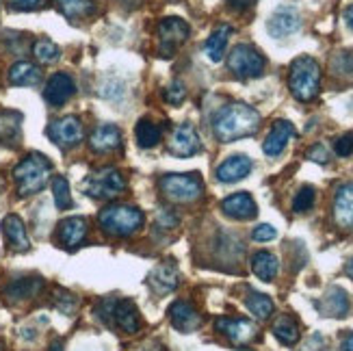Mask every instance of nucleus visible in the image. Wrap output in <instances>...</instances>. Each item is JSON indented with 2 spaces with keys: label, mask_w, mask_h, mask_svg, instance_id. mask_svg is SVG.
Returning a JSON list of instances; mask_svg holds the SVG:
<instances>
[{
  "label": "nucleus",
  "mask_w": 353,
  "mask_h": 351,
  "mask_svg": "<svg viewBox=\"0 0 353 351\" xmlns=\"http://www.w3.org/2000/svg\"><path fill=\"white\" fill-rule=\"evenodd\" d=\"M48 0H9V7L15 11H35L39 7H43Z\"/></svg>",
  "instance_id": "ea45409f"
},
{
  "label": "nucleus",
  "mask_w": 353,
  "mask_h": 351,
  "mask_svg": "<svg viewBox=\"0 0 353 351\" xmlns=\"http://www.w3.org/2000/svg\"><path fill=\"white\" fill-rule=\"evenodd\" d=\"M119 143H121V132L113 124L98 126L89 137V148L94 152H102V154L104 152H111V150L119 148Z\"/></svg>",
  "instance_id": "5701e85b"
},
{
  "label": "nucleus",
  "mask_w": 353,
  "mask_h": 351,
  "mask_svg": "<svg viewBox=\"0 0 353 351\" xmlns=\"http://www.w3.org/2000/svg\"><path fill=\"white\" fill-rule=\"evenodd\" d=\"M150 286L154 288L157 293H172L174 288L178 286V269L170 263H163L159 265L154 271H152V276H150Z\"/></svg>",
  "instance_id": "b1692460"
},
{
  "label": "nucleus",
  "mask_w": 353,
  "mask_h": 351,
  "mask_svg": "<svg viewBox=\"0 0 353 351\" xmlns=\"http://www.w3.org/2000/svg\"><path fill=\"white\" fill-rule=\"evenodd\" d=\"M52 193H54V204L59 210H68L72 206V195H70V182L63 176H57L52 180Z\"/></svg>",
  "instance_id": "c9c22d12"
},
{
  "label": "nucleus",
  "mask_w": 353,
  "mask_h": 351,
  "mask_svg": "<svg viewBox=\"0 0 353 351\" xmlns=\"http://www.w3.org/2000/svg\"><path fill=\"white\" fill-rule=\"evenodd\" d=\"M236 351H250V349H236Z\"/></svg>",
  "instance_id": "8fccbe9b"
},
{
  "label": "nucleus",
  "mask_w": 353,
  "mask_h": 351,
  "mask_svg": "<svg viewBox=\"0 0 353 351\" xmlns=\"http://www.w3.org/2000/svg\"><path fill=\"white\" fill-rule=\"evenodd\" d=\"M221 210L228 217L239 219V221H248L258 215V206L250 193H234V195L225 197L221 202Z\"/></svg>",
  "instance_id": "f8f14e48"
},
{
  "label": "nucleus",
  "mask_w": 353,
  "mask_h": 351,
  "mask_svg": "<svg viewBox=\"0 0 353 351\" xmlns=\"http://www.w3.org/2000/svg\"><path fill=\"white\" fill-rule=\"evenodd\" d=\"M83 124L79 117L68 115V117H61L54 119L52 124L48 126V137L59 146V148H74L83 141Z\"/></svg>",
  "instance_id": "1a4fd4ad"
},
{
  "label": "nucleus",
  "mask_w": 353,
  "mask_h": 351,
  "mask_svg": "<svg viewBox=\"0 0 353 351\" xmlns=\"http://www.w3.org/2000/svg\"><path fill=\"white\" fill-rule=\"evenodd\" d=\"M345 271H347V276H349V278H353V258H351V261L347 263Z\"/></svg>",
  "instance_id": "09e8293b"
},
{
  "label": "nucleus",
  "mask_w": 353,
  "mask_h": 351,
  "mask_svg": "<svg viewBox=\"0 0 353 351\" xmlns=\"http://www.w3.org/2000/svg\"><path fill=\"white\" fill-rule=\"evenodd\" d=\"M74 91H76V85L72 81V76L59 72V74H52L50 79H48V83H46L43 98H46V102L52 104V106H61V104H65L74 96Z\"/></svg>",
  "instance_id": "9b49d317"
},
{
  "label": "nucleus",
  "mask_w": 353,
  "mask_h": 351,
  "mask_svg": "<svg viewBox=\"0 0 353 351\" xmlns=\"http://www.w3.org/2000/svg\"><path fill=\"white\" fill-rule=\"evenodd\" d=\"M293 137H295L293 124H290V121H286V119H278L273 124V128L269 130L265 143H263L265 154L267 157H278V154H282L284 148L288 146V141L293 139Z\"/></svg>",
  "instance_id": "4468645a"
},
{
  "label": "nucleus",
  "mask_w": 353,
  "mask_h": 351,
  "mask_svg": "<svg viewBox=\"0 0 353 351\" xmlns=\"http://www.w3.org/2000/svg\"><path fill=\"white\" fill-rule=\"evenodd\" d=\"M228 68L236 79H258L265 72V57L260 54L254 46L239 43L228 57Z\"/></svg>",
  "instance_id": "423d86ee"
},
{
  "label": "nucleus",
  "mask_w": 353,
  "mask_h": 351,
  "mask_svg": "<svg viewBox=\"0 0 353 351\" xmlns=\"http://www.w3.org/2000/svg\"><path fill=\"white\" fill-rule=\"evenodd\" d=\"M254 241H260V243H265V241H271L278 237V230H275L273 225L269 223H260L258 228H254V232H252Z\"/></svg>",
  "instance_id": "58836bf2"
},
{
  "label": "nucleus",
  "mask_w": 353,
  "mask_h": 351,
  "mask_svg": "<svg viewBox=\"0 0 353 351\" xmlns=\"http://www.w3.org/2000/svg\"><path fill=\"white\" fill-rule=\"evenodd\" d=\"M252 172V159H248L245 154H234L225 159L219 167H217V178L221 182H236V180H243Z\"/></svg>",
  "instance_id": "412c9836"
},
{
  "label": "nucleus",
  "mask_w": 353,
  "mask_h": 351,
  "mask_svg": "<svg viewBox=\"0 0 353 351\" xmlns=\"http://www.w3.org/2000/svg\"><path fill=\"white\" fill-rule=\"evenodd\" d=\"M159 225H161V228H176V225H178V217L172 215V212L163 210L161 215H159Z\"/></svg>",
  "instance_id": "c03bdc74"
},
{
  "label": "nucleus",
  "mask_w": 353,
  "mask_h": 351,
  "mask_svg": "<svg viewBox=\"0 0 353 351\" xmlns=\"http://www.w3.org/2000/svg\"><path fill=\"white\" fill-rule=\"evenodd\" d=\"M303 351H327V349H325V341H323V337H319V334H314V337H312L308 343H305Z\"/></svg>",
  "instance_id": "37998d69"
},
{
  "label": "nucleus",
  "mask_w": 353,
  "mask_h": 351,
  "mask_svg": "<svg viewBox=\"0 0 353 351\" xmlns=\"http://www.w3.org/2000/svg\"><path fill=\"white\" fill-rule=\"evenodd\" d=\"M134 134H137V143L141 148H154L161 141V128L157 124H152L150 119H141L137 124Z\"/></svg>",
  "instance_id": "2f4dec72"
},
{
  "label": "nucleus",
  "mask_w": 353,
  "mask_h": 351,
  "mask_svg": "<svg viewBox=\"0 0 353 351\" xmlns=\"http://www.w3.org/2000/svg\"><path fill=\"white\" fill-rule=\"evenodd\" d=\"M113 323L124 330L126 334H137L141 328V319H139V310L130 301V299H115L113 303V312H111Z\"/></svg>",
  "instance_id": "2eb2a0df"
},
{
  "label": "nucleus",
  "mask_w": 353,
  "mask_h": 351,
  "mask_svg": "<svg viewBox=\"0 0 353 351\" xmlns=\"http://www.w3.org/2000/svg\"><path fill=\"white\" fill-rule=\"evenodd\" d=\"M273 334L282 345H295L299 341V325L295 323L293 317L284 314L273 323Z\"/></svg>",
  "instance_id": "c85d7f7f"
},
{
  "label": "nucleus",
  "mask_w": 353,
  "mask_h": 351,
  "mask_svg": "<svg viewBox=\"0 0 353 351\" xmlns=\"http://www.w3.org/2000/svg\"><path fill=\"white\" fill-rule=\"evenodd\" d=\"M288 87L299 102H310L319 96L321 87V68L312 57H297L290 63Z\"/></svg>",
  "instance_id": "f03ea898"
},
{
  "label": "nucleus",
  "mask_w": 353,
  "mask_h": 351,
  "mask_svg": "<svg viewBox=\"0 0 353 351\" xmlns=\"http://www.w3.org/2000/svg\"><path fill=\"white\" fill-rule=\"evenodd\" d=\"M100 228L111 237H130L143 225V212L137 206L113 204L98 215Z\"/></svg>",
  "instance_id": "20e7f679"
},
{
  "label": "nucleus",
  "mask_w": 353,
  "mask_h": 351,
  "mask_svg": "<svg viewBox=\"0 0 353 351\" xmlns=\"http://www.w3.org/2000/svg\"><path fill=\"white\" fill-rule=\"evenodd\" d=\"M334 219L341 228H353V182L343 185L334 197Z\"/></svg>",
  "instance_id": "aec40b11"
},
{
  "label": "nucleus",
  "mask_w": 353,
  "mask_h": 351,
  "mask_svg": "<svg viewBox=\"0 0 353 351\" xmlns=\"http://www.w3.org/2000/svg\"><path fill=\"white\" fill-rule=\"evenodd\" d=\"M59 11L70 20H81L87 18V15L94 13L96 3L94 0H57Z\"/></svg>",
  "instance_id": "cd10ccee"
},
{
  "label": "nucleus",
  "mask_w": 353,
  "mask_h": 351,
  "mask_svg": "<svg viewBox=\"0 0 353 351\" xmlns=\"http://www.w3.org/2000/svg\"><path fill=\"white\" fill-rule=\"evenodd\" d=\"M330 70L339 79H349L353 76V50H341L336 52L330 61Z\"/></svg>",
  "instance_id": "72a5a7b5"
},
{
  "label": "nucleus",
  "mask_w": 353,
  "mask_h": 351,
  "mask_svg": "<svg viewBox=\"0 0 353 351\" xmlns=\"http://www.w3.org/2000/svg\"><path fill=\"white\" fill-rule=\"evenodd\" d=\"M170 317L176 330L180 332H195L199 325H202V317L195 310V306L191 301H176L170 308Z\"/></svg>",
  "instance_id": "f3484780"
},
{
  "label": "nucleus",
  "mask_w": 353,
  "mask_h": 351,
  "mask_svg": "<svg viewBox=\"0 0 353 351\" xmlns=\"http://www.w3.org/2000/svg\"><path fill=\"white\" fill-rule=\"evenodd\" d=\"M217 330L234 345H245L256 337V325L248 319H219Z\"/></svg>",
  "instance_id": "dca6fc26"
},
{
  "label": "nucleus",
  "mask_w": 353,
  "mask_h": 351,
  "mask_svg": "<svg viewBox=\"0 0 353 351\" xmlns=\"http://www.w3.org/2000/svg\"><path fill=\"white\" fill-rule=\"evenodd\" d=\"M314 204V189L312 187H301L299 193L295 195V202H293V210L295 212H305L310 210Z\"/></svg>",
  "instance_id": "e433bc0d"
},
{
  "label": "nucleus",
  "mask_w": 353,
  "mask_h": 351,
  "mask_svg": "<svg viewBox=\"0 0 353 351\" xmlns=\"http://www.w3.org/2000/svg\"><path fill=\"white\" fill-rule=\"evenodd\" d=\"M252 269L263 282H271V280H275V276H278L280 263L271 252H256L252 258Z\"/></svg>",
  "instance_id": "bb28decb"
},
{
  "label": "nucleus",
  "mask_w": 353,
  "mask_h": 351,
  "mask_svg": "<svg viewBox=\"0 0 353 351\" xmlns=\"http://www.w3.org/2000/svg\"><path fill=\"white\" fill-rule=\"evenodd\" d=\"M52 172V163L41 157V154H28L24 157L13 170V178H15V185H18V193L20 195H35L39 193L46 182L50 178Z\"/></svg>",
  "instance_id": "7ed1b4c3"
},
{
  "label": "nucleus",
  "mask_w": 353,
  "mask_h": 351,
  "mask_svg": "<svg viewBox=\"0 0 353 351\" xmlns=\"http://www.w3.org/2000/svg\"><path fill=\"white\" fill-rule=\"evenodd\" d=\"M22 115L15 111H0V141L11 143L20 137Z\"/></svg>",
  "instance_id": "c756f323"
},
{
  "label": "nucleus",
  "mask_w": 353,
  "mask_h": 351,
  "mask_svg": "<svg viewBox=\"0 0 353 351\" xmlns=\"http://www.w3.org/2000/svg\"><path fill=\"white\" fill-rule=\"evenodd\" d=\"M258 126H260L258 111L241 102L225 106V109H221L212 119L214 137L223 143L236 141L241 137H250L258 130Z\"/></svg>",
  "instance_id": "f257e3e1"
},
{
  "label": "nucleus",
  "mask_w": 353,
  "mask_h": 351,
  "mask_svg": "<svg viewBox=\"0 0 353 351\" xmlns=\"http://www.w3.org/2000/svg\"><path fill=\"white\" fill-rule=\"evenodd\" d=\"M126 178L117 172L115 167H104L100 172H94L85 180V193L96 200H111V197L126 191Z\"/></svg>",
  "instance_id": "39448f33"
},
{
  "label": "nucleus",
  "mask_w": 353,
  "mask_h": 351,
  "mask_svg": "<svg viewBox=\"0 0 353 351\" xmlns=\"http://www.w3.org/2000/svg\"><path fill=\"white\" fill-rule=\"evenodd\" d=\"M41 288V280L39 278H33V280H15L11 282L7 288H5V295L13 301H18V299H26V297H33L37 291Z\"/></svg>",
  "instance_id": "7c9ffc66"
},
{
  "label": "nucleus",
  "mask_w": 353,
  "mask_h": 351,
  "mask_svg": "<svg viewBox=\"0 0 353 351\" xmlns=\"http://www.w3.org/2000/svg\"><path fill=\"white\" fill-rule=\"evenodd\" d=\"M41 79V72L35 63H28V61H18L15 66L9 70V83L18 85V87H33Z\"/></svg>",
  "instance_id": "393cba45"
},
{
  "label": "nucleus",
  "mask_w": 353,
  "mask_h": 351,
  "mask_svg": "<svg viewBox=\"0 0 353 351\" xmlns=\"http://www.w3.org/2000/svg\"><path fill=\"white\" fill-rule=\"evenodd\" d=\"M345 22H347V26L353 30V5H349V7L345 9Z\"/></svg>",
  "instance_id": "49530a36"
},
{
  "label": "nucleus",
  "mask_w": 353,
  "mask_h": 351,
  "mask_svg": "<svg viewBox=\"0 0 353 351\" xmlns=\"http://www.w3.org/2000/svg\"><path fill=\"white\" fill-rule=\"evenodd\" d=\"M161 191L174 202H195L204 185L197 174H167L161 178Z\"/></svg>",
  "instance_id": "0eeeda50"
},
{
  "label": "nucleus",
  "mask_w": 353,
  "mask_h": 351,
  "mask_svg": "<svg viewBox=\"0 0 353 351\" xmlns=\"http://www.w3.org/2000/svg\"><path fill=\"white\" fill-rule=\"evenodd\" d=\"M87 237V221L83 217H68L59 223V241L61 245L74 250L79 248Z\"/></svg>",
  "instance_id": "a211bd4d"
},
{
  "label": "nucleus",
  "mask_w": 353,
  "mask_h": 351,
  "mask_svg": "<svg viewBox=\"0 0 353 351\" xmlns=\"http://www.w3.org/2000/svg\"><path fill=\"white\" fill-rule=\"evenodd\" d=\"M3 234H5V239L9 243V248L15 250V252H26L30 248L24 221L18 215H7L3 219Z\"/></svg>",
  "instance_id": "4be33fe9"
},
{
  "label": "nucleus",
  "mask_w": 353,
  "mask_h": 351,
  "mask_svg": "<svg viewBox=\"0 0 353 351\" xmlns=\"http://www.w3.org/2000/svg\"><path fill=\"white\" fill-rule=\"evenodd\" d=\"M308 159L314 161V163H327L330 154H327V150L323 146H314L312 150H308Z\"/></svg>",
  "instance_id": "79ce46f5"
},
{
  "label": "nucleus",
  "mask_w": 353,
  "mask_h": 351,
  "mask_svg": "<svg viewBox=\"0 0 353 351\" xmlns=\"http://www.w3.org/2000/svg\"><path fill=\"white\" fill-rule=\"evenodd\" d=\"M256 0H230V5L236 7V9H245V7H252Z\"/></svg>",
  "instance_id": "a18cd8bd"
},
{
  "label": "nucleus",
  "mask_w": 353,
  "mask_h": 351,
  "mask_svg": "<svg viewBox=\"0 0 353 351\" xmlns=\"http://www.w3.org/2000/svg\"><path fill=\"white\" fill-rule=\"evenodd\" d=\"M316 308L321 310V314H325V317H334V319L345 317L349 312V295L343 291L341 286H332L330 291L323 295V299L316 303Z\"/></svg>",
  "instance_id": "6ab92c4d"
},
{
  "label": "nucleus",
  "mask_w": 353,
  "mask_h": 351,
  "mask_svg": "<svg viewBox=\"0 0 353 351\" xmlns=\"http://www.w3.org/2000/svg\"><path fill=\"white\" fill-rule=\"evenodd\" d=\"M299 26H301L299 13L293 7H280L278 11H273V15L267 22V28L273 37L293 35L295 30H299Z\"/></svg>",
  "instance_id": "ddd939ff"
},
{
  "label": "nucleus",
  "mask_w": 353,
  "mask_h": 351,
  "mask_svg": "<svg viewBox=\"0 0 353 351\" xmlns=\"http://www.w3.org/2000/svg\"><path fill=\"white\" fill-rule=\"evenodd\" d=\"M336 154L339 157H349L353 154V132L343 134L339 141H336Z\"/></svg>",
  "instance_id": "a19ab883"
},
{
  "label": "nucleus",
  "mask_w": 353,
  "mask_h": 351,
  "mask_svg": "<svg viewBox=\"0 0 353 351\" xmlns=\"http://www.w3.org/2000/svg\"><path fill=\"white\" fill-rule=\"evenodd\" d=\"M184 98H187V89H184V85L180 81H174L165 91V100L170 104H180V102H184Z\"/></svg>",
  "instance_id": "4c0bfd02"
},
{
  "label": "nucleus",
  "mask_w": 353,
  "mask_h": 351,
  "mask_svg": "<svg viewBox=\"0 0 353 351\" xmlns=\"http://www.w3.org/2000/svg\"><path fill=\"white\" fill-rule=\"evenodd\" d=\"M33 54H35V59L39 61V63L50 66V63H54V61H59L61 50H59V46L54 41H50V39H37L33 43Z\"/></svg>",
  "instance_id": "f704fd0d"
},
{
  "label": "nucleus",
  "mask_w": 353,
  "mask_h": 351,
  "mask_svg": "<svg viewBox=\"0 0 353 351\" xmlns=\"http://www.w3.org/2000/svg\"><path fill=\"white\" fill-rule=\"evenodd\" d=\"M248 308H250V312L256 319H263V321H265V319H269L273 314V310H275L271 297L269 295H263V293H250V297H248Z\"/></svg>",
  "instance_id": "473e14b6"
},
{
  "label": "nucleus",
  "mask_w": 353,
  "mask_h": 351,
  "mask_svg": "<svg viewBox=\"0 0 353 351\" xmlns=\"http://www.w3.org/2000/svg\"><path fill=\"white\" fill-rule=\"evenodd\" d=\"M230 35H232V26L221 24L219 28H214V30H212V35L206 39L204 50H206L208 59H210V61H214V63H217V61H221V59H223V54H225V46H228Z\"/></svg>",
  "instance_id": "a878e982"
},
{
  "label": "nucleus",
  "mask_w": 353,
  "mask_h": 351,
  "mask_svg": "<svg viewBox=\"0 0 353 351\" xmlns=\"http://www.w3.org/2000/svg\"><path fill=\"white\" fill-rule=\"evenodd\" d=\"M189 37V24L182 18H163L159 24V52L161 57H174L176 48Z\"/></svg>",
  "instance_id": "6e6552de"
},
{
  "label": "nucleus",
  "mask_w": 353,
  "mask_h": 351,
  "mask_svg": "<svg viewBox=\"0 0 353 351\" xmlns=\"http://www.w3.org/2000/svg\"><path fill=\"white\" fill-rule=\"evenodd\" d=\"M343 351H353V334H349V337L343 341Z\"/></svg>",
  "instance_id": "de8ad7c7"
},
{
  "label": "nucleus",
  "mask_w": 353,
  "mask_h": 351,
  "mask_svg": "<svg viewBox=\"0 0 353 351\" xmlns=\"http://www.w3.org/2000/svg\"><path fill=\"white\" fill-rule=\"evenodd\" d=\"M167 150H170V154H174V157H182V159L193 157L202 150V141H199V137L191 124H180L174 128Z\"/></svg>",
  "instance_id": "9d476101"
}]
</instances>
